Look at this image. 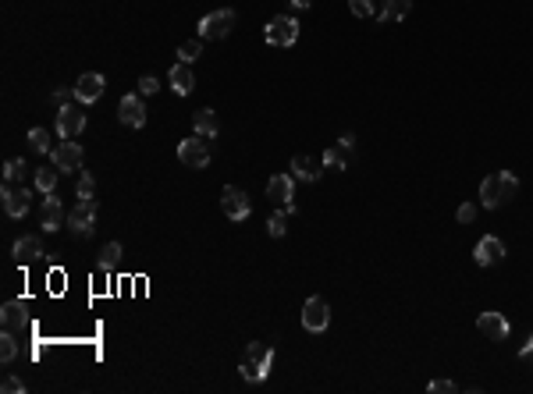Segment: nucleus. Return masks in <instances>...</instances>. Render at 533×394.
Segmentation results:
<instances>
[{
    "label": "nucleus",
    "instance_id": "1",
    "mask_svg": "<svg viewBox=\"0 0 533 394\" xmlns=\"http://www.w3.org/2000/svg\"><path fill=\"white\" fill-rule=\"evenodd\" d=\"M516 192H519V178L512 174V171L487 174V178L480 181V202L487 206V210H498L501 202L516 199Z\"/></svg>",
    "mask_w": 533,
    "mask_h": 394
},
{
    "label": "nucleus",
    "instance_id": "2",
    "mask_svg": "<svg viewBox=\"0 0 533 394\" xmlns=\"http://www.w3.org/2000/svg\"><path fill=\"white\" fill-rule=\"evenodd\" d=\"M271 362H274V351L266 348V345L249 341V345H245V351H242V369L238 373L249 384H260V380H266V373H271Z\"/></svg>",
    "mask_w": 533,
    "mask_h": 394
},
{
    "label": "nucleus",
    "instance_id": "3",
    "mask_svg": "<svg viewBox=\"0 0 533 394\" xmlns=\"http://www.w3.org/2000/svg\"><path fill=\"white\" fill-rule=\"evenodd\" d=\"M266 43L271 47H292L295 39H299V22L292 14H277V18H271V22H266Z\"/></svg>",
    "mask_w": 533,
    "mask_h": 394
},
{
    "label": "nucleus",
    "instance_id": "4",
    "mask_svg": "<svg viewBox=\"0 0 533 394\" xmlns=\"http://www.w3.org/2000/svg\"><path fill=\"white\" fill-rule=\"evenodd\" d=\"M231 29H235V11L231 8H220V11H210L199 22V39H224Z\"/></svg>",
    "mask_w": 533,
    "mask_h": 394
},
{
    "label": "nucleus",
    "instance_id": "5",
    "mask_svg": "<svg viewBox=\"0 0 533 394\" xmlns=\"http://www.w3.org/2000/svg\"><path fill=\"white\" fill-rule=\"evenodd\" d=\"M302 327L310 330V334H324V330L331 327V309H327V302L320 295L306 299V305H302Z\"/></svg>",
    "mask_w": 533,
    "mask_h": 394
},
{
    "label": "nucleus",
    "instance_id": "6",
    "mask_svg": "<svg viewBox=\"0 0 533 394\" xmlns=\"http://www.w3.org/2000/svg\"><path fill=\"white\" fill-rule=\"evenodd\" d=\"M68 227L75 231V238H89L96 227V199H78L68 217Z\"/></svg>",
    "mask_w": 533,
    "mask_h": 394
},
{
    "label": "nucleus",
    "instance_id": "7",
    "mask_svg": "<svg viewBox=\"0 0 533 394\" xmlns=\"http://www.w3.org/2000/svg\"><path fill=\"white\" fill-rule=\"evenodd\" d=\"M356 157V139L352 135H341L331 150H324V167L327 171H345Z\"/></svg>",
    "mask_w": 533,
    "mask_h": 394
},
{
    "label": "nucleus",
    "instance_id": "8",
    "mask_svg": "<svg viewBox=\"0 0 533 394\" xmlns=\"http://www.w3.org/2000/svg\"><path fill=\"white\" fill-rule=\"evenodd\" d=\"M220 210L228 220H245L253 213V206H249V196H245L242 189H235V185H228V189L220 192Z\"/></svg>",
    "mask_w": 533,
    "mask_h": 394
},
{
    "label": "nucleus",
    "instance_id": "9",
    "mask_svg": "<svg viewBox=\"0 0 533 394\" xmlns=\"http://www.w3.org/2000/svg\"><path fill=\"white\" fill-rule=\"evenodd\" d=\"M82 132H86V114H82L78 107H71V103H65V107L57 111V135L60 139H78Z\"/></svg>",
    "mask_w": 533,
    "mask_h": 394
},
{
    "label": "nucleus",
    "instance_id": "10",
    "mask_svg": "<svg viewBox=\"0 0 533 394\" xmlns=\"http://www.w3.org/2000/svg\"><path fill=\"white\" fill-rule=\"evenodd\" d=\"M50 163H54V167L57 171H82V146H78V142H60V146H54L50 150Z\"/></svg>",
    "mask_w": 533,
    "mask_h": 394
},
{
    "label": "nucleus",
    "instance_id": "11",
    "mask_svg": "<svg viewBox=\"0 0 533 394\" xmlns=\"http://www.w3.org/2000/svg\"><path fill=\"white\" fill-rule=\"evenodd\" d=\"M178 160L185 163V167L192 171H203L210 163V150H207V142H199V139H185V142H178Z\"/></svg>",
    "mask_w": 533,
    "mask_h": 394
},
{
    "label": "nucleus",
    "instance_id": "12",
    "mask_svg": "<svg viewBox=\"0 0 533 394\" xmlns=\"http://www.w3.org/2000/svg\"><path fill=\"white\" fill-rule=\"evenodd\" d=\"M117 117H121V124H128V128H142V124H146V103H142V96H135V93L121 96Z\"/></svg>",
    "mask_w": 533,
    "mask_h": 394
},
{
    "label": "nucleus",
    "instance_id": "13",
    "mask_svg": "<svg viewBox=\"0 0 533 394\" xmlns=\"http://www.w3.org/2000/svg\"><path fill=\"white\" fill-rule=\"evenodd\" d=\"M104 89H107V78L100 75V71H86V75H78L75 100L78 103H96L100 96H104Z\"/></svg>",
    "mask_w": 533,
    "mask_h": 394
},
{
    "label": "nucleus",
    "instance_id": "14",
    "mask_svg": "<svg viewBox=\"0 0 533 394\" xmlns=\"http://www.w3.org/2000/svg\"><path fill=\"white\" fill-rule=\"evenodd\" d=\"M473 259H477V266H495L498 259H505V242L498 235H484L473 248Z\"/></svg>",
    "mask_w": 533,
    "mask_h": 394
},
{
    "label": "nucleus",
    "instance_id": "15",
    "mask_svg": "<svg viewBox=\"0 0 533 394\" xmlns=\"http://www.w3.org/2000/svg\"><path fill=\"white\" fill-rule=\"evenodd\" d=\"M0 199H4V213L8 217H14V220H22L25 213H29V189H14V185L8 181L4 185V192H0Z\"/></svg>",
    "mask_w": 533,
    "mask_h": 394
},
{
    "label": "nucleus",
    "instance_id": "16",
    "mask_svg": "<svg viewBox=\"0 0 533 394\" xmlns=\"http://www.w3.org/2000/svg\"><path fill=\"white\" fill-rule=\"evenodd\" d=\"M60 220H65V210H60V199L50 192L43 199V206H39V227H43L47 235H54L57 227H60Z\"/></svg>",
    "mask_w": 533,
    "mask_h": 394
},
{
    "label": "nucleus",
    "instance_id": "17",
    "mask_svg": "<svg viewBox=\"0 0 533 394\" xmlns=\"http://www.w3.org/2000/svg\"><path fill=\"white\" fill-rule=\"evenodd\" d=\"M477 327H480V334H484L487 341H505V338H508V320H505L501 313H480Z\"/></svg>",
    "mask_w": 533,
    "mask_h": 394
},
{
    "label": "nucleus",
    "instance_id": "18",
    "mask_svg": "<svg viewBox=\"0 0 533 394\" xmlns=\"http://www.w3.org/2000/svg\"><path fill=\"white\" fill-rule=\"evenodd\" d=\"M168 82H171V89L178 96H189L196 89V78H192V65H185V60H178V65H171L168 71Z\"/></svg>",
    "mask_w": 533,
    "mask_h": 394
},
{
    "label": "nucleus",
    "instance_id": "19",
    "mask_svg": "<svg viewBox=\"0 0 533 394\" xmlns=\"http://www.w3.org/2000/svg\"><path fill=\"white\" fill-rule=\"evenodd\" d=\"M29 309L25 302H8L4 309H0V323H4V330H14V334H22V330L29 327Z\"/></svg>",
    "mask_w": 533,
    "mask_h": 394
},
{
    "label": "nucleus",
    "instance_id": "20",
    "mask_svg": "<svg viewBox=\"0 0 533 394\" xmlns=\"http://www.w3.org/2000/svg\"><path fill=\"white\" fill-rule=\"evenodd\" d=\"M39 256H43V242H39L36 235H25V238L14 242V259H18V266H29V263H36Z\"/></svg>",
    "mask_w": 533,
    "mask_h": 394
},
{
    "label": "nucleus",
    "instance_id": "21",
    "mask_svg": "<svg viewBox=\"0 0 533 394\" xmlns=\"http://www.w3.org/2000/svg\"><path fill=\"white\" fill-rule=\"evenodd\" d=\"M320 174H324V167H320L310 153L292 157V178H299V181H320Z\"/></svg>",
    "mask_w": 533,
    "mask_h": 394
},
{
    "label": "nucleus",
    "instance_id": "22",
    "mask_svg": "<svg viewBox=\"0 0 533 394\" xmlns=\"http://www.w3.org/2000/svg\"><path fill=\"white\" fill-rule=\"evenodd\" d=\"M292 192H295V185H292V174H274L271 181H266V199H274V202H292Z\"/></svg>",
    "mask_w": 533,
    "mask_h": 394
},
{
    "label": "nucleus",
    "instance_id": "23",
    "mask_svg": "<svg viewBox=\"0 0 533 394\" xmlns=\"http://www.w3.org/2000/svg\"><path fill=\"white\" fill-rule=\"evenodd\" d=\"M192 132L199 135V139H214L220 128H217V117H214V111L210 107H203V111H196V117H192Z\"/></svg>",
    "mask_w": 533,
    "mask_h": 394
},
{
    "label": "nucleus",
    "instance_id": "24",
    "mask_svg": "<svg viewBox=\"0 0 533 394\" xmlns=\"http://www.w3.org/2000/svg\"><path fill=\"white\" fill-rule=\"evenodd\" d=\"M413 11V0H384V11H381V22H402Z\"/></svg>",
    "mask_w": 533,
    "mask_h": 394
},
{
    "label": "nucleus",
    "instance_id": "25",
    "mask_svg": "<svg viewBox=\"0 0 533 394\" xmlns=\"http://www.w3.org/2000/svg\"><path fill=\"white\" fill-rule=\"evenodd\" d=\"M121 256H125L121 242H107V245H104V253H100V270H111V266H117Z\"/></svg>",
    "mask_w": 533,
    "mask_h": 394
},
{
    "label": "nucleus",
    "instance_id": "26",
    "mask_svg": "<svg viewBox=\"0 0 533 394\" xmlns=\"http://www.w3.org/2000/svg\"><path fill=\"white\" fill-rule=\"evenodd\" d=\"M57 174H60L57 167H54V171H50V167H47V171H36V189L43 192V196H50V192L57 189Z\"/></svg>",
    "mask_w": 533,
    "mask_h": 394
},
{
    "label": "nucleus",
    "instance_id": "27",
    "mask_svg": "<svg viewBox=\"0 0 533 394\" xmlns=\"http://www.w3.org/2000/svg\"><path fill=\"white\" fill-rule=\"evenodd\" d=\"M266 231H271V238H281L284 231H288V210H277L271 220H266Z\"/></svg>",
    "mask_w": 533,
    "mask_h": 394
},
{
    "label": "nucleus",
    "instance_id": "28",
    "mask_svg": "<svg viewBox=\"0 0 533 394\" xmlns=\"http://www.w3.org/2000/svg\"><path fill=\"white\" fill-rule=\"evenodd\" d=\"M14 356H18L14 330H4V338H0V359H4V362H14Z\"/></svg>",
    "mask_w": 533,
    "mask_h": 394
},
{
    "label": "nucleus",
    "instance_id": "29",
    "mask_svg": "<svg viewBox=\"0 0 533 394\" xmlns=\"http://www.w3.org/2000/svg\"><path fill=\"white\" fill-rule=\"evenodd\" d=\"M29 146H32L36 153H50V132H47V128H32V132H29Z\"/></svg>",
    "mask_w": 533,
    "mask_h": 394
},
{
    "label": "nucleus",
    "instance_id": "30",
    "mask_svg": "<svg viewBox=\"0 0 533 394\" xmlns=\"http://www.w3.org/2000/svg\"><path fill=\"white\" fill-rule=\"evenodd\" d=\"M75 192H78V199H93L96 181H93V174H89V171H78V185H75Z\"/></svg>",
    "mask_w": 533,
    "mask_h": 394
},
{
    "label": "nucleus",
    "instance_id": "31",
    "mask_svg": "<svg viewBox=\"0 0 533 394\" xmlns=\"http://www.w3.org/2000/svg\"><path fill=\"white\" fill-rule=\"evenodd\" d=\"M199 54H203V39H189V43H181V47H178V57L185 60V65H192Z\"/></svg>",
    "mask_w": 533,
    "mask_h": 394
},
{
    "label": "nucleus",
    "instance_id": "32",
    "mask_svg": "<svg viewBox=\"0 0 533 394\" xmlns=\"http://www.w3.org/2000/svg\"><path fill=\"white\" fill-rule=\"evenodd\" d=\"M22 174H25V160H8V163H4V181L14 185Z\"/></svg>",
    "mask_w": 533,
    "mask_h": 394
},
{
    "label": "nucleus",
    "instance_id": "33",
    "mask_svg": "<svg viewBox=\"0 0 533 394\" xmlns=\"http://www.w3.org/2000/svg\"><path fill=\"white\" fill-rule=\"evenodd\" d=\"M348 11H352L356 18H370L374 14V4H370V0H348Z\"/></svg>",
    "mask_w": 533,
    "mask_h": 394
},
{
    "label": "nucleus",
    "instance_id": "34",
    "mask_svg": "<svg viewBox=\"0 0 533 394\" xmlns=\"http://www.w3.org/2000/svg\"><path fill=\"white\" fill-rule=\"evenodd\" d=\"M157 89H160V82H157L153 75H142V78H139V96H153Z\"/></svg>",
    "mask_w": 533,
    "mask_h": 394
},
{
    "label": "nucleus",
    "instance_id": "35",
    "mask_svg": "<svg viewBox=\"0 0 533 394\" xmlns=\"http://www.w3.org/2000/svg\"><path fill=\"white\" fill-rule=\"evenodd\" d=\"M455 217H459V224H473V220H477V206H473V202H462Z\"/></svg>",
    "mask_w": 533,
    "mask_h": 394
},
{
    "label": "nucleus",
    "instance_id": "36",
    "mask_svg": "<svg viewBox=\"0 0 533 394\" xmlns=\"http://www.w3.org/2000/svg\"><path fill=\"white\" fill-rule=\"evenodd\" d=\"M0 391H4V394H22V391H25V384L18 380V377H4V384H0Z\"/></svg>",
    "mask_w": 533,
    "mask_h": 394
},
{
    "label": "nucleus",
    "instance_id": "37",
    "mask_svg": "<svg viewBox=\"0 0 533 394\" xmlns=\"http://www.w3.org/2000/svg\"><path fill=\"white\" fill-rule=\"evenodd\" d=\"M519 362H526V366H533V338L519 348Z\"/></svg>",
    "mask_w": 533,
    "mask_h": 394
},
{
    "label": "nucleus",
    "instance_id": "38",
    "mask_svg": "<svg viewBox=\"0 0 533 394\" xmlns=\"http://www.w3.org/2000/svg\"><path fill=\"white\" fill-rule=\"evenodd\" d=\"M444 391H455V384L452 380H434L430 384V394H444Z\"/></svg>",
    "mask_w": 533,
    "mask_h": 394
},
{
    "label": "nucleus",
    "instance_id": "39",
    "mask_svg": "<svg viewBox=\"0 0 533 394\" xmlns=\"http://www.w3.org/2000/svg\"><path fill=\"white\" fill-rule=\"evenodd\" d=\"M54 100L60 103V107H65L68 100H75V89H57V93H54Z\"/></svg>",
    "mask_w": 533,
    "mask_h": 394
},
{
    "label": "nucleus",
    "instance_id": "40",
    "mask_svg": "<svg viewBox=\"0 0 533 394\" xmlns=\"http://www.w3.org/2000/svg\"><path fill=\"white\" fill-rule=\"evenodd\" d=\"M292 8L295 11H306V8H310V0H292Z\"/></svg>",
    "mask_w": 533,
    "mask_h": 394
}]
</instances>
